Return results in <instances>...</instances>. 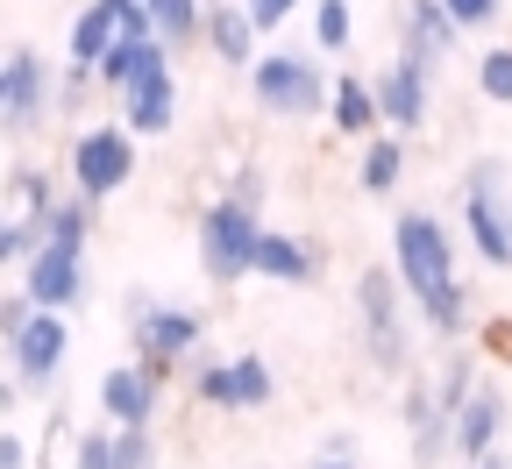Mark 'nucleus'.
I'll return each mask as SVG.
<instances>
[{
    "label": "nucleus",
    "instance_id": "5",
    "mask_svg": "<svg viewBox=\"0 0 512 469\" xmlns=\"http://www.w3.org/2000/svg\"><path fill=\"white\" fill-rule=\"evenodd\" d=\"M200 313H185V306H164V299H150V292H128V349H136V363H150V370H178V363H192V349H200Z\"/></svg>",
    "mask_w": 512,
    "mask_h": 469
},
{
    "label": "nucleus",
    "instance_id": "33",
    "mask_svg": "<svg viewBox=\"0 0 512 469\" xmlns=\"http://www.w3.org/2000/svg\"><path fill=\"white\" fill-rule=\"evenodd\" d=\"M36 320V299L29 292H15V299H0V342H15V334Z\"/></svg>",
    "mask_w": 512,
    "mask_h": 469
},
{
    "label": "nucleus",
    "instance_id": "29",
    "mask_svg": "<svg viewBox=\"0 0 512 469\" xmlns=\"http://www.w3.org/2000/svg\"><path fill=\"white\" fill-rule=\"evenodd\" d=\"M192 398L214 413H235V363H192Z\"/></svg>",
    "mask_w": 512,
    "mask_h": 469
},
{
    "label": "nucleus",
    "instance_id": "32",
    "mask_svg": "<svg viewBox=\"0 0 512 469\" xmlns=\"http://www.w3.org/2000/svg\"><path fill=\"white\" fill-rule=\"evenodd\" d=\"M441 8H448V15H456V29H491V22H498V8H505V0H441Z\"/></svg>",
    "mask_w": 512,
    "mask_h": 469
},
{
    "label": "nucleus",
    "instance_id": "18",
    "mask_svg": "<svg viewBox=\"0 0 512 469\" xmlns=\"http://www.w3.org/2000/svg\"><path fill=\"white\" fill-rule=\"evenodd\" d=\"M256 278H278V285H313L320 278V249L285 235V228H264V242H256Z\"/></svg>",
    "mask_w": 512,
    "mask_h": 469
},
{
    "label": "nucleus",
    "instance_id": "24",
    "mask_svg": "<svg viewBox=\"0 0 512 469\" xmlns=\"http://www.w3.org/2000/svg\"><path fill=\"white\" fill-rule=\"evenodd\" d=\"M399 178H406V143H399V136H370V150H363V178H356V185H363L370 199H384Z\"/></svg>",
    "mask_w": 512,
    "mask_h": 469
},
{
    "label": "nucleus",
    "instance_id": "20",
    "mask_svg": "<svg viewBox=\"0 0 512 469\" xmlns=\"http://www.w3.org/2000/svg\"><path fill=\"white\" fill-rule=\"evenodd\" d=\"M157 64H171V50H164L157 36H121V43L100 57V86H107V93H128L143 72H157Z\"/></svg>",
    "mask_w": 512,
    "mask_h": 469
},
{
    "label": "nucleus",
    "instance_id": "7",
    "mask_svg": "<svg viewBox=\"0 0 512 469\" xmlns=\"http://www.w3.org/2000/svg\"><path fill=\"white\" fill-rule=\"evenodd\" d=\"M128 178H136V128H121V121L79 128V143H72V192H86L100 207V199H114Z\"/></svg>",
    "mask_w": 512,
    "mask_h": 469
},
{
    "label": "nucleus",
    "instance_id": "12",
    "mask_svg": "<svg viewBox=\"0 0 512 469\" xmlns=\"http://www.w3.org/2000/svg\"><path fill=\"white\" fill-rule=\"evenodd\" d=\"M50 107H57L50 64H43L36 50H8V107H0V121H8L15 136H29V128H43Z\"/></svg>",
    "mask_w": 512,
    "mask_h": 469
},
{
    "label": "nucleus",
    "instance_id": "31",
    "mask_svg": "<svg viewBox=\"0 0 512 469\" xmlns=\"http://www.w3.org/2000/svg\"><path fill=\"white\" fill-rule=\"evenodd\" d=\"M477 93L498 100V107H512V50H505V43L477 57Z\"/></svg>",
    "mask_w": 512,
    "mask_h": 469
},
{
    "label": "nucleus",
    "instance_id": "10",
    "mask_svg": "<svg viewBox=\"0 0 512 469\" xmlns=\"http://www.w3.org/2000/svg\"><path fill=\"white\" fill-rule=\"evenodd\" d=\"M157 406H164V370H150V363H114V370L100 377V413H107V427H150Z\"/></svg>",
    "mask_w": 512,
    "mask_h": 469
},
{
    "label": "nucleus",
    "instance_id": "9",
    "mask_svg": "<svg viewBox=\"0 0 512 469\" xmlns=\"http://www.w3.org/2000/svg\"><path fill=\"white\" fill-rule=\"evenodd\" d=\"M64 349H72V334H64V313H43V306H36V320L8 342V370H15V384H22V391H50V377L64 370Z\"/></svg>",
    "mask_w": 512,
    "mask_h": 469
},
{
    "label": "nucleus",
    "instance_id": "1",
    "mask_svg": "<svg viewBox=\"0 0 512 469\" xmlns=\"http://www.w3.org/2000/svg\"><path fill=\"white\" fill-rule=\"evenodd\" d=\"M392 271L406 278L413 299H434L441 285H456V235H448L441 214L406 207V214L392 221Z\"/></svg>",
    "mask_w": 512,
    "mask_h": 469
},
{
    "label": "nucleus",
    "instance_id": "2",
    "mask_svg": "<svg viewBox=\"0 0 512 469\" xmlns=\"http://www.w3.org/2000/svg\"><path fill=\"white\" fill-rule=\"evenodd\" d=\"M249 93L264 114L278 121H313V114H328V72L306 57V50H271V57H256L249 64Z\"/></svg>",
    "mask_w": 512,
    "mask_h": 469
},
{
    "label": "nucleus",
    "instance_id": "34",
    "mask_svg": "<svg viewBox=\"0 0 512 469\" xmlns=\"http://www.w3.org/2000/svg\"><path fill=\"white\" fill-rule=\"evenodd\" d=\"M306 469H363V462H356V441H349V434H335V441L320 448V455H313Z\"/></svg>",
    "mask_w": 512,
    "mask_h": 469
},
{
    "label": "nucleus",
    "instance_id": "39",
    "mask_svg": "<svg viewBox=\"0 0 512 469\" xmlns=\"http://www.w3.org/2000/svg\"><path fill=\"white\" fill-rule=\"evenodd\" d=\"M470 469H512V462H505V455H484V462H470Z\"/></svg>",
    "mask_w": 512,
    "mask_h": 469
},
{
    "label": "nucleus",
    "instance_id": "35",
    "mask_svg": "<svg viewBox=\"0 0 512 469\" xmlns=\"http://www.w3.org/2000/svg\"><path fill=\"white\" fill-rule=\"evenodd\" d=\"M292 8H299V0H249V22H256V29H278Z\"/></svg>",
    "mask_w": 512,
    "mask_h": 469
},
{
    "label": "nucleus",
    "instance_id": "19",
    "mask_svg": "<svg viewBox=\"0 0 512 469\" xmlns=\"http://www.w3.org/2000/svg\"><path fill=\"white\" fill-rule=\"evenodd\" d=\"M498 434H505V398L491 384H477V398L456 413V455L463 462H484V455H498Z\"/></svg>",
    "mask_w": 512,
    "mask_h": 469
},
{
    "label": "nucleus",
    "instance_id": "16",
    "mask_svg": "<svg viewBox=\"0 0 512 469\" xmlns=\"http://www.w3.org/2000/svg\"><path fill=\"white\" fill-rule=\"evenodd\" d=\"M256 36H264V29H256L249 22V0H214V8H207V50H214V64H235V72H249V64H256Z\"/></svg>",
    "mask_w": 512,
    "mask_h": 469
},
{
    "label": "nucleus",
    "instance_id": "21",
    "mask_svg": "<svg viewBox=\"0 0 512 469\" xmlns=\"http://www.w3.org/2000/svg\"><path fill=\"white\" fill-rule=\"evenodd\" d=\"M328 114H335V136H377L384 128V107H377V86L370 79H335V93H328Z\"/></svg>",
    "mask_w": 512,
    "mask_h": 469
},
{
    "label": "nucleus",
    "instance_id": "38",
    "mask_svg": "<svg viewBox=\"0 0 512 469\" xmlns=\"http://www.w3.org/2000/svg\"><path fill=\"white\" fill-rule=\"evenodd\" d=\"M0 469H29V441L22 434H0Z\"/></svg>",
    "mask_w": 512,
    "mask_h": 469
},
{
    "label": "nucleus",
    "instance_id": "23",
    "mask_svg": "<svg viewBox=\"0 0 512 469\" xmlns=\"http://www.w3.org/2000/svg\"><path fill=\"white\" fill-rule=\"evenodd\" d=\"M121 43V15L107 8V0H93V8H79V22H72V64H93L100 72V57Z\"/></svg>",
    "mask_w": 512,
    "mask_h": 469
},
{
    "label": "nucleus",
    "instance_id": "27",
    "mask_svg": "<svg viewBox=\"0 0 512 469\" xmlns=\"http://www.w3.org/2000/svg\"><path fill=\"white\" fill-rule=\"evenodd\" d=\"M278 398V377L264 356H235V413H256V406H271Z\"/></svg>",
    "mask_w": 512,
    "mask_h": 469
},
{
    "label": "nucleus",
    "instance_id": "40",
    "mask_svg": "<svg viewBox=\"0 0 512 469\" xmlns=\"http://www.w3.org/2000/svg\"><path fill=\"white\" fill-rule=\"evenodd\" d=\"M8 406H15V377H8V384H0V413H8Z\"/></svg>",
    "mask_w": 512,
    "mask_h": 469
},
{
    "label": "nucleus",
    "instance_id": "42",
    "mask_svg": "<svg viewBox=\"0 0 512 469\" xmlns=\"http://www.w3.org/2000/svg\"><path fill=\"white\" fill-rule=\"evenodd\" d=\"M0 263H8V214H0Z\"/></svg>",
    "mask_w": 512,
    "mask_h": 469
},
{
    "label": "nucleus",
    "instance_id": "30",
    "mask_svg": "<svg viewBox=\"0 0 512 469\" xmlns=\"http://www.w3.org/2000/svg\"><path fill=\"white\" fill-rule=\"evenodd\" d=\"M349 36H356L349 0H313V43L320 50H349Z\"/></svg>",
    "mask_w": 512,
    "mask_h": 469
},
{
    "label": "nucleus",
    "instance_id": "11",
    "mask_svg": "<svg viewBox=\"0 0 512 469\" xmlns=\"http://www.w3.org/2000/svg\"><path fill=\"white\" fill-rule=\"evenodd\" d=\"M22 292L43 306V313H64V306H79L86 299V249H64V242H43L29 256V278Z\"/></svg>",
    "mask_w": 512,
    "mask_h": 469
},
{
    "label": "nucleus",
    "instance_id": "8",
    "mask_svg": "<svg viewBox=\"0 0 512 469\" xmlns=\"http://www.w3.org/2000/svg\"><path fill=\"white\" fill-rule=\"evenodd\" d=\"M370 86H377V107H384V121H392V136L427 128V107H434V64H427V57H406V50H399Z\"/></svg>",
    "mask_w": 512,
    "mask_h": 469
},
{
    "label": "nucleus",
    "instance_id": "37",
    "mask_svg": "<svg viewBox=\"0 0 512 469\" xmlns=\"http://www.w3.org/2000/svg\"><path fill=\"white\" fill-rule=\"evenodd\" d=\"M228 199H242V207H256V199H264V178H256V171H235Z\"/></svg>",
    "mask_w": 512,
    "mask_h": 469
},
{
    "label": "nucleus",
    "instance_id": "15",
    "mask_svg": "<svg viewBox=\"0 0 512 469\" xmlns=\"http://www.w3.org/2000/svg\"><path fill=\"white\" fill-rule=\"evenodd\" d=\"M456 15L441 8V0H399V50L406 57H427V64H441L448 50H456Z\"/></svg>",
    "mask_w": 512,
    "mask_h": 469
},
{
    "label": "nucleus",
    "instance_id": "13",
    "mask_svg": "<svg viewBox=\"0 0 512 469\" xmlns=\"http://www.w3.org/2000/svg\"><path fill=\"white\" fill-rule=\"evenodd\" d=\"M150 462H157L150 427H93L72 448V469H150Z\"/></svg>",
    "mask_w": 512,
    "mask_h": 469
},
{
    "label": "nucleus",
    "instance_id": "6",
    "mask_svg": "<svg viewBox=\"0 0 512 469\" xmlns=\"http://www.w3.org/2000/svg\"><path fill=\"white\" fill-rule=\"evenodd\" d=\"M256 242H264V221H256V207H242V199H214V207L200 214V271L214 285H235L256 271Z\"/></svg>",
    "mask_w": 512,
    "mask_h": 469
},
{
    "label": "nucleus",
    "instance_id": "25",
    "mask_svg": "<svg viewBox=\"0 0 512 469\" xmlns=\"http://www.w3.org/2000/svg\"><path fill=\"white\" fill-rule=\"evenodd\" d=\"M470 398H477V356H470V349H456V356H448V363L434 370V406H441L448 420H456V413L470 406Z\"/></svg>",
    "mask_w": 512,
    "mask_h": 469
},
{
    "label": "nucleus",
    "instance_id": "28",
    "mask_svg": "<svg viewBox=\"0 0 512 469\" xmlns=\"http://www.w3.org/2000/svg\"><path fill=\"white\" fill-rule=\"evenodd\" d=\"M86 235H93V199H86V192L57 199V214H50V242H64V249H86Z\"/></svg>",
    "mask_w": 512,
    "mask_h": 469
},
{
    "label": "nucleus",
    "instance_id": "3",
    "mask_svg": "<svg viewBox=\"0 0 512 469\" xmlns=\"http://www.w3.org/2000/svg\"><path fill=\"white\" fill-rule=\"evenodd\" d=\"M505 178L512 171L498 157H477L463 178V235L491 271H512V192H505Z\"/></svg>",
    "mask_w": 512,
    "mask_h": 469
},
{
    "label": "nucleus",
    "instance_id": "17",
    "mask_svg": "<svg viewBox=\"0 0 512 469\" xmlns=\"http://www.w3.org/2000/svg\"><path fill=\"white\" fill-rule=\"evenodd\" d=\"M399 420H406V434H413V455H420V462H441L448 448H456V420L434 406V384H413V391H406Z\"/></svg>",
    "mask_w": 512,
    "mask_h": 469
},
{
    "label": "nucleus",
    "instance_id": "41",
    "mask_svg": "<svg viewBox=\"0 0 512 469\" xmlns=\"http://www.w3.org/2000/svg\"><path fill=\"white\" fill-rule=\"evenodd\" d=\"M0 107H8V57H0Z\"/></svg>",
    "mask_w": 512,
    "mask_h": 469
},
{
    "label": "nucleus",
    "instance_id": "14",
    "mask_svg": "<svg viewBox=\"0 0 512 469\" xmlns=\"http://www.w3.org/2000/svg\"><path fill=\"white\" fill-rule=\"evenodd\" d=\"M171 121H178V79H171V64H157V72H143L136 86L121 93V128H136V136H164Z\"/></svg>",
    "mask_w": 512,
    "mask_h": 469
},
{
    "label": "nucleus",
    "instance_id": "4",
    "mask_svg": "<svg viewBox=\"0 0 512 469\" xmlns=\"http://www.w3.org/2000/svg\"><path fill=\"white\" fill-rule=\"evenodd\" d=\"M399 285H406V278H392L384 263L356 278L363 349H370V363H377L384 377H406V370H413V327H406V313H399Z\"/></svg>",
    "mask_w": 512,
    "mask_h": 469
},
{
    "label": "nucleus",
    "instance_id": "36",
    "mask_svg": "<svg viewBox=\"0 0 512 469\" xmlns=\"http://www.w3.org/2000/svg\"><path fill=\"white\" fill-rule=\"evenodd\" d=\"M484 349H491L498 363H512V320H491V327H484Z\"/></svg>",
    "mask_w": 512,
    "mask_h": 469
},
{
    "label": "nucleus",
    "instance_id": "22",
    "mask_svg": "<svg viewBox=\"0 0 512 469\" xmlns=\"http://www.w3.org/2000/svg\"><path fill=\"white\" fill-rule=\"evenodd\" d=\"M143 8H150L157 43H164V50H185V43L207 36V8H214V0H143Z\"/></svg>",
    "mask_w": 512,
    "mask_h": 469
},
{
    "label": "nucleus",
    "instance_id": "26",
    "mask_svg": "<svg viewBox=\"0 0 512 469\" xmlns=\"http://www.w3.org/2000/svg\"><path fill=\"white\" fill-rule=\"evenodd\" d=\"M420 313H427L434 334H448V342H456V334L470 327V285H463V278H456V285H441L434 299H420Z\"/></svg>",
    "mask_w": 512,
    "mask_h": 469
}]
</instances>
